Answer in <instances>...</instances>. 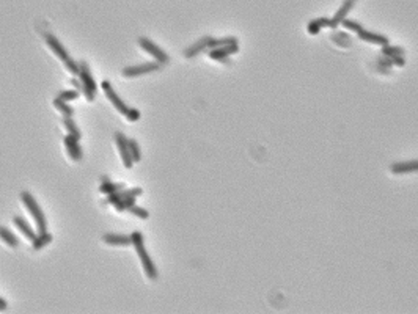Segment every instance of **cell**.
<instances>
[{
  "instance_id": "6da1fadb",
  "label": "cell",
  "mask_w": 418,
  "mask_h": 314,
  "mask_svg": "<svg viewBox=\"0 0 418 314\" xmlns=\"http://www.w3.org/2000/svg\"><path fill=\"white\" fill-rule=\"evenodd\" d=\"M131 237H132V245L135 247V252H137L140 261L143 264V269H145V273H147V277L149 280H156L159 273H157V269H156L154 262L151 261V257H149V255L147 252V248H145L142 232L140 231H134L131 234Z\"/></svg>"
},
{
  "instance_id": "7a4b0ae2",
  "label": "cell",
  "mask_w": 418,
  "mask_h": 314,
  "mask_svg": "<svg viewBox=\"0 0 418 314\" xmlns=\"http://www.w3.org/2000/svg\"><path fill=\"white\" fill-rule=\"evenodd\" d=\"M21 200L24 201V204H26L29 212L31 214V217H33V220L36 222L38 232H46L47 231V222H46L44 212L41 211V207H39V204L36 203V200L31 197L29 192H22Z\"/></svg>"
},
{
  "instance_id": "3957f363",
  "label": "cell",
  "mask_w": 418,
  "mask_h": 314,
  "mask_svg": "<svg viewBox=\"0 0 418 314\" xmlns=\"http://www.w3.org/2000/svg\"><path fill=\"white\" fill-rule=\"evenodd\" d=\"M79 77H80V84H82V93L87 98V101H94V96H96V90H98V85H96L94 79L91 76V71L90 66L85 63V61H80L79 63Z\"/></svg>"
},
{
  "instance_id": "277c9868",
  "label": "cell",
  "mask_w": 418,
  "mask_h": 314,
  "mask_svg": "<svg viewBox=\"0 0 418 314\" xmlns=\"http://www.w3.org/2000/svg\"><path fill=\"white\" fill-rule=\"evenodd\" d=\"M139 44H140V47H142L143 51H147V52L151 55V57H154L157 63L167 64L168 61H170V57H168V55H167L162 49H160L157 44L152 43L151 39H148V38H140V39H139Z\"/></svg>"
},
{
  "instance_id": "5b68a950",
  "label": "cell",
  "mask_w": 418,
  "mask_h": 314,
  "mask_svg": "<svg viewBox=\"0 0 418 314\" xmlns=\"http://www.w3.org/2000/svg\"><path fill=\"white\" fill-rule=\"evenodd\" d=\"M236 52H239L238 43L223 46V47H215V49H211V52H209V58L217 60V61H222V63H227V64H231L230 55L236 54Z\"/></svg>"
},
{
  "instance_id": "8992f818",
  "label": "cell",
  "mask_w": 418,
  "mask_h": 314,
  "mask_svg": "<svg viewBox=\"0 0 418 314\" xmlns=\"http://www.w3.org/2000/svg\"><path fill=\"white\" fill-rule=\"evenodd\" d=\"M102 90L106 91V96L109 98V101L112 102V106H114V107L119 112V114L126 115L127 112H129V107H127L126 104H124V101L115 93V90L112 88V85H110L109 80H104V82H102Z\"/></svg>"
},
{
  "instance_id": "52a82bcc",
  "label": "cell",
  "mask_w": 418,
  "mask_h": 314,
  "mask_svg": "<svg viewBox=\"0 0 418 314\" xmlns=\"http://www.w3.org/2000/svg\"><path fill=\"white\" fill-rule=\"evenodd\" d=\"M160 66H162V64L157 63V61L139 64V66H129V68L123 69V76L124 77H137V76H142V74H148V72L159 71Z\"/></svg>"
},
{
  "instance_id": "ba28073f",
  "label": "cell",
  "mask_w": 418,
  "mask_h": 314,
  "mask_svg": "<svg viewBox=\"0 0 418 314\" xmlns=\"http://www.w3.org/2000/svg\"><path fill=\"white\" fill-rule=\"evenodd\" d=\"M115 140H117V144H118V149H119V154H121V159H123L124 167H126V168H132V165H134V159L131 157L129 144H127V139L124 137V134L117 132Z\"/></svg>"
},
{
  "instance_id": "9c48e42d",
  "label": "cell",
  "mask_w": 418,
  "mask_h": 314,
  "mask_svg": "<svg viewBox=\"0 0 418 314\" xmlns=\"http://www.w3.org/2000/svg\"><path fill=\"white\" fill-rule=\"evenodd\" d=\"M390 171L395 174H409L418 173V159L415 160H401L390 165Z\"/></svg>"
},
{
  "instance_id": "30bf717a",
  "label": "cell",
  "mask_w": 418,
  "mask_h": 314,
  "mask_svg": "<svg viewBox=\"0 0 418 314\" xmlns=\"http://www.w3.org/2000/svg\"><path fill=\"white\" fill-rule=\"evenodd\" d=\"M357 35H358V38L361 39V41L369 43V44H377V46H382V47L387 46V44H390L387 36H384V35H381V33H374V31H368V30H365V29H361Z\"/></svg>"
},
{
  "instance_id": "8fae6325",
  "label": "cell",
  "mask_w": 418,
  "mask_h": 314,
  "mask_svg": "<svg viewBox=\"0 0 418 314\" xmlns=\"http://www.w3.org/2000/svg\"><path fill=\"white\" fill-rule=\"evenodd\" d=\"M63 142H65V146H66V151H68L69 157L72 160H76V162H79V160L82 159V148H80L79 140L76 139V137H72V135H66Z\"/></svg>"
},
{
  "instance_id": "7c38bea8",
  "label": "cell",
  "mask_w": 418,
  "mask_h": 314,
  "mask_svg": "<svg viewBox=\"0 0 418 314\" xmlns=\"http://www.w3.org/2000/svg\"><path fill=\"white\" fill-rule=\"evenodd\" d=\"M46 43L49 44V47L54 51V54L57 55V57H59L60 60H63V61H68V60H69V55H68L66 49H65V47H63V44H61V43H60L59 39L55 38L54 35L46 33Z\"/></svg>"
},
{
  "instance_id": "4fadbf2b",
  "label": "cell",
  "mask_w": 418,
  "mask_h": 314,
  "mask_svg": "<svg viewBox=\"0 0 418 314\" xmlns=\"http://www.w3.org/2000/svg\"><path fill=\"white\" fill-rule=\"evenodd\" d=\"M356 5V0H344L343 2V5L340 6V10L335 13V16L332 18V29L333 30H336V27L340 26V24L346 19V16H348V13L352 10V6Z\"/></svg>"
},
{
  "instance_id": "5bb4252c",
  "label": "cell",
  "mask_w": 418,
  "mask_h": 314,
  "mask_svg": "<svg viewBox=\"0 0 418 314\" xmlns=\"http://www.w3.org/2000/svg\"><path fill=\"white\" fill-rule=\"evenodd\" d=\"M142 189L140 187H134V189H129V190H118V192H114V193H109L107 197V201L112 204H117L118 201H121L124 198H129V197H140L142 195Z\"/></svg>"
},
{
  "instance_id": "9a60e30c",
  "label": "cell",
  "mask_w": 418,
  "mask_h": 314,
  "mask_svg": "<svg viewBox=\"0 0 418 314\" xmlns=\"http://www.w3.org/2000/svg\"><path fill=\"white\" fill-rule=\"evenodd\" d=\"M212 39V36H203L202 39H198L197 43H194L192 46H189L186 51H184V57L186 58H194L200 52H203L206 47L209 46V41Z\"/></svg>"
},
{
  "instance_id": "2e32d148",
  "label": "cell",
  "mask_w": 418,
  "mask_h": 314,
  "mask_svg": "<svg viewBox=\"0 0 418 314\" xmlns=\"http://www.w3.org/2000/svg\"><path fill=\"white\" fill-rule=\"evenodd\" d=\"M104 242L109 244V245L127 247V245H132V237L131 236H123V234H106L104 236Z\"/></svg>"
},
{
  "instance_id": "e0dca14e",
  "label": "cell",
  "mask_w": 418,
  "mask_h": 314,
  "mask_svg": "<svg viewBox=\"0 0 418 314\" xmlns=\"http://www.w3.org/2000/svg\"><path fill=\"white\" fill-rule=\"evenodd\" d=\"M13 222H14L16 227H18V228L22 231V234L26 236L29 240H31V242H33L35 237H36V232H35V231H33V228H31L30 225L27 223V220H26V219H22V217H14Z\"/></svg>"
},
{
  "instance_id": "ac0fdd59",
  "label": "cell",
  "mask_w": 418,
  "mask_h": 314,
  "mask_svg": "<svg viewBox=\"0 0 418 314\" xmlns=\"http://www.w3.org/2000/svg\"><path fill=\"white\" fill-rule=\"evenodd\" d=\"M324 27H330L332 29V19L328 18H318V19H313L310 24H308V33L310 35H318L321 29Z\"/></svg>"
},
{
  "instance_id": "d6986e66",
  "label": "cell",
  "mask_w": 418,
  "mask_h": 314,
  "mask_svg": "<svg viewBox=\"0 0 418 314\" xmlns=\"http://www.w3.org/2000/svg\"><path fill=\"white\" fill-rule=\"evenodd\" d=\"M0 239H2L5 244H8L10 247H13V248H16V247L19 245V239L16 237L10 229H6V228H3V227H0Z\"/></svg>"
},
{
  "instance_id": "ffe728a7",
  "label": "cell",
  "mask_w": 418,
  "mask_h": 314,
  "mask_svg": "<svg viewBox=\"0 0 418 314\" xmlns=\"http://www.w3.org/2000/svg\"><path fill=\"white\" fill-rule=\"evenodd\" d=\"M52 242V236L49 234V232H39V234L35 237L33 240V250H41L43 247L49 245Z\"/></svg>"
},
{
  "instance_id": "44dd1931",
  "label": "cell",
  "mask_w": 418,
  "mask_h": 314,
  "mask_svg": "<svg viewBox=\"0 0 418 314\" xmlns=\"http://www.w3.org/2000/svg\"><path fill=\"white\" fill-rule=\"evenodd\" d=\"M63 124H65V127H66V131L69 132V135L76 137L77 140H80V137H82V134H80L79 127H77V124L74 123V119H72V116H65V118H63Z\"/></svg>"
},
{
  "instance_id": "7402d4cb",
  "label": "cell",
  "mask_w": 418,
  "mask_h": 314,
  "mask_svg": "<svg viewBox=\"0 0 418 314\" xmlns=\"http://www.w3.org/2000/svg\"><path fill=\"white\" fill-rule=\"evenodd\" d=\"M404 54H406V51L399 46L387 44V46L382 47V55H385V57H398V55L404 57Z\"/></svg>"
},
{
  "instance_id": "603a6c76",
  "label": "cell",
  "mask_w": 418,
  "mask_h": 314,
  "mask_svg": "<svg viewBox=\"0 0 418 314\" xmlns=\"http://www.w3.org/2000/svg\"><path fill=\"white\" fill-rule=\"evenodd\" d=\"M238 43V38L235 36H225V38H220V39H215L212 38L211 41H209V46L211 49H215V47H223V46H228V44H235Z\"/></svg>"
},
{
  "instance_id": "cb8c5ba5",
  "label": "cell",
  "mask_w": 418,
  "mask_h": 314,
  "mask_svg": "<svg viewBox=\"0 0 418 314\" xmlns=\"http://www.w3.org/2000/svg\"><path fill=\"white\" fill-rule=\"evenodd\" d=\"M123 189H124L123 182H110V181L102 182L101 187H99V190L102 193H106V195H109V193H114V192H118V190H123Z\"/></svg>"
},
{
  "instance_id": "d4e9b609",
  "label": "cell",
  "mask_w": 418,
  "mask_h": 314,
  "mask_svg": "<svg viewBox=\"0 0 418 314\" xmlns=\"http://www.w3.org/2000/svg\"><path fill=\"white\" fill-rule=\"evenodd\" d=\"M54 106H55V109H57V110H60L65 116H72V115H74V109H72L71 106H68L66 101H61V99L57 98L54 101Z\"/></svg>"
},
{
  "instance_id": "484cf974",
  "label": "cell",
  "mask_w": 418,
  "mask_h": 314,
  "mask_svg": "<svg viewBox=\"0 0 418 314\" xmlns=\"http://www.w3.org/2000/svg\"><path fill=\"white\" fill-rule=\"evenodd\" d=\"M332 39H333L336 44H340V46H344V47H349V46H351V36H349L348 33H343V31H336V30H335V33H333Z\"/></svg>"
},
{
  "instance_id": "4316f807",
  "label": "cell",
  "mask_w": 418,
  "mask_h": 314,
  "mask_svg": "<svg viewBox=\"0 0 418 314\" xmlns=\"http://www.w3.org/2000/svg\"><path fill=\"white\" fill-rule=\"evenodd\" d=\"M127 144H129V152H131V157L134 159V162H139V160L142 159L139 143L135 142V140H129V139H127Z\"/></svg>"
},
{
  "instance_id": "83f0119b",
  "label": "cell",
  "mask_w": 418,
  "mask_h": 314,
  "mask_svg": "<svg viewBox=\"0 0 418 314\" xmlns=\"http://www.w3.org/2000/svg\"><path fill=\"white\" fill-rule=\"evenodd\" d=\"M135 200H137V197H129V198H124L121 201H118V203L115 204L117 206V211L118 212H123V211H127L132 204H135Z\"/></svg>"
},
{
  "instance_id": "f1b7e54d",
  "label": "cell",
  "mask_w": 418,
  "mask_h": 314,
  "mask_svg": "<svg viewBox=\"0 0 418 314\" xmlns=\"http://www.w3.org/2000/svg\"><path fill=\"white\" fill-rule=\"evenodd\" d=\"M79 98V90H69V91H60L59 93V99L61 101H74Z\"/></svg>"
},
{
  "instance_id": "f546056e",
  "label": "cell",
  "mask_w": 418,
  "mask_h": 314,
  "mask_svg": "<svg viewBox=\"0 0 418 314\" xmlns=\"http://www.w3.org/2000/svg\"><path fill=\"white\" fill-rule=\"evenodd\" d=\"M127 211H129L131 214H134V215H137V217H140V219H148L149 217V214H148V211L147 209H143V207H139L137 204H132L129 209H127Z\"/></svg>"
},
{
  "instance_id": "4dcf8cb0",
  "label": "cell",
  "mask_w": 418,
  "mask_h": 314,
  "mask_svg": "<svg viewBox=\"0 0 418 314\" xmlns=\"http://www.w3.org/2000/svg\"><path fill=\"white\" fill-rule=\"evenodd\" d=\"M341 24H343V27H344V29H346V30H351V31H356V33H358V31H360L361 29H363V27H361V26H360V24H358V22H356V21H352V19H344V21H343Z\"/></svg>"
},
{
  "instance_id": "1f68e13d",
  "label": "cell",
  "mask_w": 418,
  "mask_h": 314,
  "mask_svg": "<svg viewBox=\"0 0 418 314\" xmlns=\"http://www.w3.org/2000/svg\"><path fill=\"white\" fill-rule=\"evenodd\" d=\"M65 66H66V69H68L69 72H72V74H79V71H80L79 63H76L72 58H69L68 61H65Z\"/></svg>"
},
{
  "instance_id": "d6a6232c",
  "label": "cell",
  "mask_w": 418,
  "mask_h": 314,
  "mask_svg": "<svg viewBox=\"0 0 418 314\" xmlns=\"http://www.w3.org/2000/svg\"><path fill=\"white\" fill-rule=\"evenodd\" d=\"M377 64H381V66L390 69V68H393V60L390 57H385V55H382V57L377 58Z\"/></svg>"
},
{
  "instance_id": "836d02e7",
  "label": "cell",
  "mask_w": 418,
  "mask_h": 314,
  "mask_svg": "<svg viewBox=\"0 0 418 314\" xmlns=\"http://www.w3.org/2000/svg\"><path fill=\"white\" fill-rule=\"evenodd\" d=\"M126 116H127L129 121H137V119L140 118V112L137 109H129V112L126 114Z\"/></svg>"
},
{
  "instance_id": "e575fe53",
  "label": "cell",
  "mask_w": 418,
  "mask_h": 314,
  "mask_svg": "<svg viewBox=\"0 0 418 314\" xmlns=\"http://www.w3.org/2000/svg\"><path fill=\"white\" fill-rule=\"evenodd\" d=\"M71 84H72V86H76L79 91H82V84H80V80L72 79V80H71Z\"/></svg>"
},
{
  "instance_id": "d590c367",
  "label": "cell",
  "mask_w": 418,
  "mask_h": 314,
  "mask_svg": "<svg viewBox=\"0 0 418 314\" xmlns=\"http://www.w3.org/2000/svg\"><path fill=\"white\" fill-rule=\"evenodd\" d=\"M6 307H8L6 302H5L3 299H0V311H5V310H6Z\"/></svg>"
}]
</instances>
